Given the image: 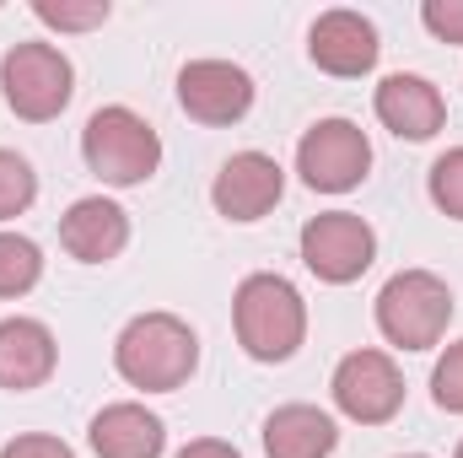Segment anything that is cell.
<instances>
[{
	"label": "cell",
	"instance_id": "cell-2",
	"mask_svg": "<svg viewBox=\"0 0 463 458\" xmlns=\"http://www.w3.org/2000/svg\"><path fill=\"white\" fill-rule=\"evenodd\" d=\"M232 324H237V345L253 361H291L307 340V302L286 275L259 270L237 286Z\"/></svg>",
	"mask_w": 463,
	"mask_h": 458
},
{
	"label": "cell",
	"instance_id": "cell-10",
	"mask_svg": "<svg viewBox=\"0 0 463 458\" xmlns=\"http://www.w3.org/2000/svg\"><path fill=\"white\" fill-rule=\"evenodd\" d=\"M178 103L200 124H237L253 109V76L232 60H189L178 71Z\"/></svg>",
	"mask_w": 463,
	"mask_h": 458
},
{
	"label": "cell",
	"instance_id": "cell-15",
	"mask_svg": "<svg viewBox=\"0 0 463 458\" xmlns=\"http://www.w3.org/2000/svg\"><path fill=\"white\" fill-rule=\"evenodd\" d=\"M87 443H92L98 458H162L167 426H162V415H151L146 405L124 399V405H109V410L92 415Z\"/></svg>",
	"mask_w": 463,
	"mask_h": 458
},
{
	"label": "cell",
	"instance_id": "cell-25",
	"mask_svg": "<svg viewBox=\"0 0 463 458\" xmlns=\"http://www.w3.org/2000/svg\"><path fill=\"white\" fill-rule=\"evenodd\" d=\"M404 458H426V453H404Z\"/></svg>",
	"mask_w": 463,
	"mask_h": 458
},
{
	"label": "cell",
	"instance_id": "cell-9",
	"mask_svg": "<svg viewBox=\"0 0 463 458\" xmlns=\"http://www.w3.org/2000/svg\"><path fill=\"white\" fill-rule=\"evenodd\" d=\"M286 195V173L275 157L264 151H237L222 162L216 184H211V205L227 216V222H264Z\"/></svg>",
	"mask_w": 463,
	"mask_h": 458
},
{
	"label": "cell",
	"instance_id": "cell-13",
	"mask_svg": "<svg viewBox=\"0 0 463 458\" xmlns=\"http://www.w3.org/2000/svg\"><path fill=\"white\" fill-rule=\"evenodd\" d=\"M60 367V345L49 335L43 319H0V388L11 394H27V388H43Z\"/></svg>",
	"mask_w": 463,
	"mask_h": 458
},
{
	"label": "cell",
	"instance_id": "cell-5",
	"mask_svg": "<svg viewBox=\"0 0 463 458\" xmlns=\"http://www.w3.org/2000/svg\"><path fill=\"white\" fill-rule=\"evenodd\" d=\"M0 92L5 109L27 124H49L76 98V65L54 43H11L0 60Z\"/></svg>",
	"mask_w": 463,
	"mask_h": 458
},
{
	"label": "cell",
	"instance_id": "cell-8",
	"mask_svg": "<svg viewBox=\"0 0 463 458\" xmlns=\"http://www.w3.org/2000/svg\"><path fill=\"white\" fill-rule=\"evenodd\" d=\"M329 394L355 426H383L404 410V372L383 350H350L329 377Z\"/></svg>",
	"mask_w": 463,
	"mask_h": 458
},
{
	"label": "cell",
	"instance_id": "cell-23",
	"mask_svg": "<svg viewBox=\"0 0 463 458\" xmlns=\"http://www.w3.org/2000/svg\"><path fill=\"white\" fill-rule=\"evenodd\" d=\"M0 458H76L71 453V443H60V437H43V432H27V437H11Z\"/></svg>",
	"mask_w": 463,
	"mask_h": 458
},
{
	"label": "cell",
	"instance_id": "cell-1",
	"mask_svg": "<svg viewBox=\"0 0 463 458\" xmlns=\"http://www.w3.org/2000/svg\"><path fill=\"white\" fill-rule=\"evenodd\" d=\"M114 367L129 388L146 394H173L194 377L200 367V335L178 313H140L118 329Z\"/></svg>",
	"mask_w": 463,
	"mask_h": 458
},
{
	"label": "cell",
	"instance_id": "cell-26",
	"mask_svg": "<svg viewBox=\"0 0 463 458\" xmlns=\"http://www.w3.org/2000/svg\"><path fill=\"white\" fill-rule=\"evenodd\" d=\"M453 458H463V443H458V453H453Z\"/></svg>",
	"mask_w": 463,
	"mask_h": 458
},
{
	"label": "cell",
	"instance_id": "cell-16",
	"mask_svg": "<svg viewBox=\"0 0 463 458\" xmlns=\"http://www.w3.org/2000/svg\"><path fill=\"white\" fill-rule=\"evenodd\" d=\"M340 448V426L318 405H280L264 421V453L269 458H329Z\"/></svg>",
	"mask_w": 463,
	"mask_h": 458
},
{
	"label": "cell",
	"instance_id": "cell-22",
	"mask_svg": "<svg viewBox=\"0 0 463 458\" xmlns=\"http://www.w3.org/2000/svg\"><path fill=\"white\" fill-rule=\"evenodd\" d=\"M420 22L442 43H463V0H426L420 5Z\"/></svg>",
	"mask_w": 463,
	"mask_h": 458
},
{
	"label": "cell",
	"instance_id": "cell-6",
	"mask_svg": "<svg viewBox=\"0 0 463 458\" xmlns=\"http://www.w3.org/2000/svg\"><path fill=\"white\" fill-rule=\"evenodd\" d=\"M366 167H372V140L350 119H318L297 140V173L318 195H345V189H355L366 178Z\"/></svg>",
	"mask_w": 463,
	"mask_h": 458
},
{
	"label": "cell",
	"instance_id": "cell-24",
	"mask_svg": "<svg viewBox=\"0 0 463 458\" xmlns=\"http://www.w3.org/2000/svg\"><path fill=\"white\" fill-rule=\"evenodd\" d=\"M178 458H242L232 443L222 437H200V443H189V448H178Z\"/></svg>",
	"mask_w": 463,
	"mask_h": 458
},
{
	"label": "cell",
	"instance_id": "cell-3",
	"mask_svg": "<svg viewBox=\"0 0 463 458\" xmlns=\"http://www.w3.org/2000/svg\"><path fill=\"white\" fill-rule=\"evenodd\" d=\"M81 157H87V167H92L103 184L135 189V184H146V178L162 167V140H156V129L135 114V109L109 103V109H98V114L87 119V129H81Z\"/></svg>",
	"mask_w": 463,
	"mask_h": 458
},
{
	"label": "cell",
	"instance_id": "cell-7",
	"mask_svg": "<svg viewBox=\"0 0 463 458\" xmlns=\"http://www.w3.org/2000/svg\"><path fill=\"white\" fill-rule=\"evenodd\" d=\"M297 248H302V264H307L324 286H350V281H361V275L372 270V259H377V232L366 227L355 211H324V216H313V222L302 227Z\"/></svg>",
	"mask_w": 463,
	"mask_h": 458
},
{
	"label": "cell",
	"instance_id": "cell-17",
	"mask_svg": "<svg viewBox=\"0 0 463 458\" xmlns=\"http://www.w3.org/2000/svg\"><path fill=\"white\" fill-rule=\"evenodd\" d=\"M43 281V253L22 232H0V297H27Z\"/></svg>",
	"mask_w": 463,
	"mask_h": 458
},
{
	"label": "cell",
	"instance_id": "cell-4",
	"mask_svg": "<svg viewBox=\"0 0 463 458\" xmlns=\"http://www.w3.org/2000/svg\"><path fill=\"white\" fill-rule=\"evenodd\" d=\"M453 324V291L431 270H399L377 291V329L399 350H431Z\"/></svg>",
	"mask_w": 463,
	"mask_h": 458
},
{
	"label": "cell",
	"instance_id": "cell-18",
	"mask_svg": "<svg viewBox=\"0 0 463 458\" xmlns=\"http://www.w3.org/2000/svg\"><path fill=\"white\" fill-rule=\"evenodd\" d=\"M109 0H33V16L43 27H60V33H92L109 22Z\"/></svg>",
	"mask_w": 463,
	"mask_h": 458
},
{
	"label": "cell",
	"instance_id": "cell-12",
	"mask_svg": "<svg viewBox=\"0 0 463 458\" xmlns=\"http://www.w3.org/2000/svg\"><path fill=\"white\" fill-rule=\"evenodd\" d=\"M372 109H377V119H383L399 140H431V135L448 124V98H442L426 76H410V71L383 76Z\"/></svg>",
	"mask_w": 463,
	"mask_h": 458
},
{
	"label": "cell",
	"instance_id": "cell-11",
	"mask_svg": "<svg viewBox=\"0 0 463 458\" xmlns=\"http://www.w3.org/2000/svg\"><path fill=\"white\" fill-rule=\"evenodd\" d=\"M307 54H313V65L318 71H329V76H366L372 65H377V54H383V43H377V27H372V16H361V11H324L318 22H313V33H307Z\"/></svg>",
	"mask_w": 463,
	"mask_h": 458
},
{
	"label": "cell",
	"instance_id": "cell-21",
	"mask_svg": "<svg viewBox=\"0 0 463 458\" xmlns=\"http://www.w3.org/2000/svg\"><path fill=\"white\" fill-rule=\"evenodd\" d=\"M431 399H437V410L463 415V340L437 356V367H431Z\"/></svg>",
	"mask_w": 463,
	"mask_h": 458
},
{
	"label": "cell",
	"instance_id": "cell-20",
	"mask_svg": "<svg viewBox=\"0 0 463 458\" xmlns=\"http://www.w3.org/2000/svg\"><path fill=\"white\" fill-rule=\"evenodd\" d=\"M426 189H431V205H437V211H448L453 222H463V146L442 151V157L431 162Z\"/></svg>",
	"mask_w": 463,
	"mask_h": 458
},
{
	"label": "cell",
	"instance_id": "cell-19",
	"mask_svg": "<svg viewBox=\"0 0 463 458\" xmlns=\"http://www.w3.org/2000/svg\"><path fill=\"white\" fill-rule=\"evenodd\" d=\"M33 200H38V173H33V162L0 146V222L22 216Z\"/></svg>",
	"mask_w": 463,
	"mask_h": 458
},
{
	"label": "cell",
	"instance_id": "cell-14",
	"mask_svg": "<svg viewBox=\"0 0 463 458\" xmlns=\"http://www.w3.org/2000/svg\"><path fill=\"white\" fill-rule=\"evenodd\" d=\"M60 243L81 264H109V259L124 253V243H129V216H124V205H114V200L87 195V200H76L60 216Z\"/></svg>",
	"mask_w": 463,
	"mask_h": 458
}]
</instances>
